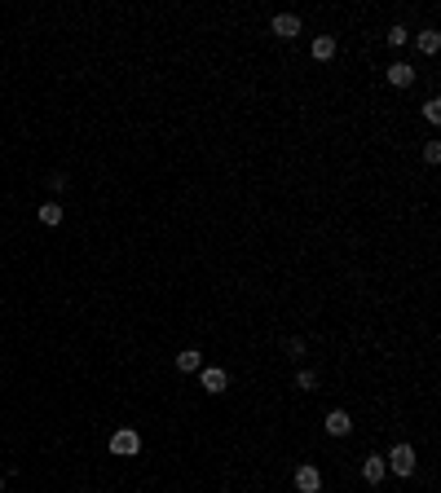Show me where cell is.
I'll return each instance as SVG.
<instances>
[{
  "mask_svg": "<svg viewBox=\"0 0 441 493\" xmlns=\"http://www.w3.org/2000/svg\"><path fill=\"white\" fill-rule=\"evenodd\" d=\"M415 445H406V441H397L393 449H389V458H384V467H389V471H397V476H402V480H410V476H415Z\"/></svg>",
  "mask_w": 441,
  "mask_h": 493,
  "instance_id": "obj_1",
  "label": "cell"
},
{
  "mask_svg": "<svg viewBox=\"0 0 441 493\" xmlns=\"http://www.w3.org/2000/svg\"><path fill=\"white\" fill-rule=\"evenodd\" d=\"M110 454L115 458H137L142 454V436H137L133 427H119L115 436H110Z\"/></svg>",
  "mask_w": 441,
  "mask_h": 493,
  "instance_id": "obj_2",
  "label": "cell"
},
{
  "mask_svg": "<svg viewBox=\"0 0 441 493\" xmlns=\"http://www.w3.org/2000/svg\"><path fill=\"white\" fill-rule=\"evenodd\" d=\"M269 31L278 36V40H296L300 31H305V22L296 18V13H274V22H269Z\"/></svg>",
  "mask_w": 441,
  "mask_h": 493,
  "instance_id": "obj_3",
  "label": "cell"
},
{
  "mask_svg": "<svg viewBox=\"0 0 441 493\" xmlns=\"http://www.w3.org/2000/svg\"><path fill=\"white\" fill-rule=\"evenodd\" d=\"M296 489L300 493H318L322 489V471L313 467V462H300V467H296Z\"/></svg>",
  "mask_w": 441,
  "mask_h": 493,
  "instance_id": "obj_4",
  "label": "cell"
},
{
  "mask_svg": "<svg viewBox=\"0 0 441 493\" xmlns=\"http://www.w3.org/2000/svg\"><path fill=\"white\" fill-rule=\"evenodd\" d=\"M384 79H389L393 89H410V84H415V66H410V62H393L389 70H384Z\"/></svg>",
  "mask_w": 441,
  "mask_h": 493,
  "instance_id": "obj_5",
  "label": "cell"
},
{
  "mask_svg": "<svg viewBox=\"0 0 441 493\" xmlns=\"http://www.w3.org/2000/svg\"><path fill=\"white\" fill-rule=\"evenodd\" d=\"M225 388H230V374L221 370V365H208V370H203V392H208V397H221Z\"/></svg>",
  "mask_w": 441,
  "mask_h": 493,
  "instance_id": "obj_6",
  "label": "cell"
},
{
  "mask_svg": "<svg viewBox=\"0 0 441 493\" xmlns=\"http://www.w3.org/2000/svg\"><path fill=\"white\" fill-rule=\"evenodd\" d=\"M177 370H181V374H199L203 370V348H181V352H177Z\"/></svg>",
  "mask_w": 441,
  "mask_h": 493,
  "instance_id": "obj_7",
  "label": "cell"
},
{
  "mask_svg": "<svg viewBox=\"0 0 441 493\" xmlns=\"http://www.w3.org/2000/svg\"><path fill=\"white\" fill-rule=\"evenodd\" d=\"M322 427H327V436H349L353 432V418H349V410H331Z\"/></svg>",
  "mask_w": 441,
  "mask_h": 493,
  "instance_id": "obj_8",
  "label": "cell"
},
{
  "mask_svg": "<svg viewBox=\"0 0 441 493\" xmlns=\"http://www.w3.org/2000/svg\"><path fill=\"white\" fill-rule=\"evenodd\" d=\"M384 476H389V467H384V458H380V454H371V458L362 462V480L380 489V485H384Z\"/></svg>",
  "mask_w": 441,
  "mask_h": 493,
  "instance_id": "obj_9",
  "label": "cell"
},
{
  "mask_svg": "<svg viewBox=\"0 0 441 493\" xmlns=\"http://www.w3.org/2000/svg\"><path fill=\"white\" fill-rule=\"evenodd\" d=\"M415 45H419V53H428V58H433V53H441V31H437V26H424V31L415 36Z\"/></svg>",
  "mask_w": 441,
  "mask_h": 493,
  "instance_id": "obj_10",
  "label": "cell"
},
{
  "mask_svg": "<svg viewBox=\"0 0 441 493\" xmlns=\"http://www.w3.org/2000/svg\"><path fill=\"white\" fill-rule=\"evenodd\" d=\"M309 53H313V62H331V58H336V40H331V36H313Z\"/></svg>",
  "mask_w": 441,
  "mask_h": 493,
  "instance_id": "obj_11",
  "label": "cell"
},
{
  "mask_svg": "<svg viewBox=\"0 0 441 493\" xmlns=\"http://www.w3.org/2000/svg\"><path fill=\"white\" fill-rule=\"evenodd\" d=\"M40 225H62V203H45V207H40Z\"/></svg>",
  "mask_w": 441,
  "mask_h": 493,
  "instance_id": "obj_12",
  "label": "cell"
},
{
  "mask_svg": "<svg viewBox=\"0 0 441 493\" xmlns=\"http://www.w3.org/2000/svg\"><path fill=\"white\" fill-rule=\"evenodd\" d=\"M384 40H389L393 49H402V45H410V31H406L402 22H397V26H389V36H384Z\"/></svg>",
  "mask_w": 441,
  "mask_h": 493,
  "instance_id": "obj_13",
  "label": "cell"
},
{
  "mask_svg": "<svg viewBox=\"0 0 441 493\" xmlns=\"http://www.w3.org/2000/svg\"><path fill=\"white\" fill-rule=\"evenodd\" d=\"M424 163H428V167L441 163V141H424Z\"/></svg>",
  "mask_w": 441,
  "mask_h": 493,
  "instance_id": "obj_14",
  "label": "cell"
},
{
  "mask_svg": "<svg viewBox=\"0 0 441 493\" xmlns=\"http://www.w3.org/2000/svg\"><path fill=\"white\" fill-rule=\"evenodd\" d=\"M424 119H428V123H441V97H428V102H424Z\"/></svg>",
  "mask_w": 441,
  "mask_h": 493,
  "instance_id": "obj_15",
  "label": "cell"
},
{
  "mask_svg": "<svg viewBox=\"0 0 441 493\" xmlns=\"http://www.w3.org/2000/svg\"><path fill=\"white\" fill-rule=\"evenodd\" d=\"M283 352H287V357H305V340H300V335H292V340H283Z\"/></svg>",
  "mask_w": 441,
  "mask_h": 493,
  "instance_id": "obj_16",
  "label": "cell"
},
{
  "mask_svg": "<svg viewBox=\"0 0 441 493\" xmlns=\"http://www.w3.org/2000/svg\"><path fill=\"white\" fill-rule=\"evenodd\" d=\"M296 388H305V392H318V374H313V370H300V374H296Z\"/></svg>",
  "mask_w": 441,
  "mask_h": 493,
  "instance_id": "obj_17",
  "label": "cell"
},
{
  "mask_svg": "<svg viewBox=\"0 0 441 493\" xmlns=\"http://www.w3.org/2000/svg\"><path fill=\"white\" fill-rule=\"evenodd\" d=\"M49 190H58V194H62V190H66V176H62V172H53V176H49Z\"/></svg>",
  "mask_w": 441,
  "mask_h": 493,
  "instance_id": "obj_18",
  "label": "cell"
},
{
  "mask_svg": "<svg viewBox=\"0 0 441 493\" xmlns=\"http://www.w3.org/2000/svg\"><path fill=\"white\" fill-rule=\"evenodd\" d=\"M0 493H5V480H0Z\"/></svg>",
  "mask_w": 441,
  "mask_h": 493,
  "instance_id": "obj_19",
  "label": "cell"
}]
</instances>
